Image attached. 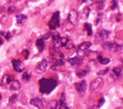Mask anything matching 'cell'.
Masks as SVG:
<instances>
[{"instance_id":"obj_24","label":"cell","mask_w":123,"mask_h":109,"mask_svg":"<svg viewBox=\"0 0 123 109\" xmlns=\"http://www.w3.org/2000/svg\"><path fill=\"white\" fill-rule=\"evenodd\" d=\"M22 81H29L30 80H31V74L29 73V72H24L23 74H22Z\"/></svg>"},{"instance_id":"obj_35","label":"cell","mask_w":123,"mask_h":109,"mask_svg":"<svg viewBox=\"0 0 123 109\" xmlns=\"http://www.w3.org/2000/svg\"><path fill=\"white\" fill-rule=\"evenodd\" d=\"M2 44H3V39H2V38L0 37V46H1Z\"/></svg>"},{"instance_id":"obj_27","label":"cell","mask_w":123,"mask_h":109,"mask_svg":"<svg viewBox=\"0 0 123 109\" xmlns=\"http://www.w3.org/2000/svg\"><path fill=\"white\" fill-rule=\"evenodd\" d=\"M16 98H17V95H16V94H13V95H12V96L10 97V98H9V104L13 103V102L16 100Z\"/></svg>"},{"instance_id":"obj_11","label":"cell","mask_w":123,"mask_h":109,"mask_svg":"<svg viewBox=\"0 0 123 109\" xmlns=\"http://www.w3.org/2000/svg\"><path fill=\"white\" fill-rule=\"evenodd\" d=\"M8 86H9L10 90H19L21 89V83L17 80H13L12 81H11Z\"/></svg>"},{"instance_id":"obj_30","label":"cell","mask_w":123,"mask_h":109,"mask_svg":"<svg viewBox=\"0 0 123 109\" xmlns=\"http://www.w3.org/2000/svg\"><path fill=\"white\" fill-rule=\"evenodd\" d=\"M104 103H105V98H104V97H102L101 99L98 101V106H97V107H101V106L104 105Z\"/></svg>"},{"instance_id":"obj_12","label":"cell","mask_w":123,"mask_h":109,"mask_svg":"<svg viewBox=\"0 0 123 109\" xmlns=\"http://www.w3.org/2000/svg\"><path fill=\"white\" fill-rule=\"evenodd\" d=\"M36 46H37V49L39 52H42L45 48V42H44V39L42 38H38L37 39V42H36Z\"/></svg>"},{"instance_id":"obj_21","label":"cell","mask_w":123,"mask_h":109,"mask_svg":"<svg viewBox=\"0 0 123 109\" xmlns=\"http://www.w3.org/2000/svg\"><path fill=\"white\" fill-rule=\"evenodd\" d=\"M26 19H27V17H26L24 14H20V15H17L16 21H17V23H18V24H22V23L26 21Z\"/></svg>"},{"instance_id":"obj_26","label":"cell","mask_w":123,"mask_h":109,"mask_svg":"<svg viewBox=\"0 0 123 109\" xmlns=\"http://www.w3.org/2000/svg\"><path fill=\"white\" fill-rule=\"evenodd\" d=\"M16 11H17V8H16L15 6H10V7H8L7 13H10V14H12V13H15Z\"/></svg>"},{"instance_id":"obj_22","label":"cell","mask_w":123,"mask_h":109,"mask_svg":"<svg viewBox=\"0 0 123 109\" xmlns=\"http://www.w3.org/2000/svg\"><path fill=\"white\" fill-rule=\"evenodd\" d=\"M97 60H98V62L100 63V64H109L110 63V60L108 59V58H104L102 56H97Z\"/></svg>"},{"instance_id":"obj_23","label":"cell","mask_w":123,"mask_h":109,"mask_svg":"<svg viewBox=\"0 0 123 109\" xmlns=\"http://www.w3.org/2000/svg\"><path fill=\"white\" fill-rule=\"evenodd\" d=\"M112 72H113L116 76H120V75L122 73V68H121V67H120V66L115 67V68H113V71H112Z\"/></svg>"},{"instance_id":"obj_7","label":"cell","mask_w":123,"mask_h":109,"mask_svg":"<svg viewBox=\"0 0 123 109\" xmlns=\"http://www.w3.org/2000/svg\"><path fill=\"white\" fill-rule=\"evenodd\" d=\"M14 80V76L13 75H10V74H6L2 79V82H1V85L2 86H8L9 83L11 81H12Z\"/></svg>"},{"instance_id":"obj_6","label":"cell","mask_w":123,"mask_h":109,"mask_svg":"<svg viewBox=\"0 0 123 109\" xmlns=\"http://www.w3.org/2000/svg\"><path fill=\"white\" fill-rule=\"evenodd\" d=\"M47 65H48L47 61L46 59H43L41 62H39L37 64V66H36V72H38V73H42V72H46Z\"/></svg>"},{"instance_id":"obj_25","label":"cell","mask_w":123,"mask_h":109,"mask_svg":"<svg viewBox=\"0 0 123 109\" xmlns=\"http://www.w3.org/2000/svg\"><path fill=\"white\" fill-rule=\"evenodd\" d=\"M103 16H104V13H99L98 15H97L96 20H95V24L98 25V24L101 23L102 21H103Z\"/></svg>"},{"instance_id":"obj_2","label":"cell","mask_w":123,"mask_h":109,"mask_svg":"<svg viewBox=\"0 0 123 109\" xmlns=\"http://www.w3.org/2000/svg\"><path fill=\"white\" fill-rule=\"evenodd\" d=\"M48 26L51 30H55L57 27L60 26V13L55 12L54 13L52 16V19L48 22Z\"/></svg>"},{"instance_id":"obj_3","label":"cell","mask_w":123,"mask_h":109,"mask_svg":"<svg viewBox=\"0 0 123 109\" xmlns=\"http://www.w3.org/2000/svg\"><path fill=\"white\" fill-rule=\"evenodd\" d=\"M104 85V81L103 79L98 77V78L95 79L93 81H91V83L89 85V91L90 92H95V91L100 90Z\"/></svg>"},{"instance_id":"obj_33","label":"cell","mask_w":123,"mask_h":109,"mask_svg":"<svg viewBox=\"0 0 123 109\" xmlns=\"http://www.w3.org/2000/svg\"><path fill=\"white\" fill-rule=\"evenodd\" d=\"M61 99H60V101L61 102H64V99H65V93H62L61 95Z\"/></svg>"},{"instance_id":"obj_36","label":"cell","mask_w":123,"mask_h":109,"mask_svg":"<svg viewBox=\"0 0 123 109\" xmlns=\"http://www.w3.org/2000/svg\"><path fill=\"white\" fill-rule=\"evenodd\" d=\"M86 0H79V2H81V3H85ZM80 3V4H81Z\"/></svg>"},{"instance_id":"obj_34","label":"cell","mask_w":123,"mask_h":109,"mask_svg":"<svg viewBox=\"0 0 123 109\" xmlns=\"http://www.w3.org/2000/svg\"><path fill=\"white\" fill-rule=\"evenodd\" d=\"M19 1H21V0H8V3L9 4H15V3H18Z\"/></svg>"},{"instance_id":"obj_31","label":"cell","mask_w":123,"mask_h":109,"mask_svg":"<svg viewBox=\"0 0 123 109\" xmlns=\"http://www.w3.org/2000/svg\"><path fill=\"white\" fill-rule=\"evenodd\" d=\"M118 7V3H117V1L116 0H113L112 1V6H111V9H115V8H117Z\"/></svg>"},{"instance_id":"obj_28","label":"cell","mask_w":123,"mask_h":109,"mask_svg":"<svg viewBox=\"0 0 123 109\" xmlns=\"http://www.w3.org/2000/svg\"><path fill=\"white\" fill-rule=\"evenodd\" d=\"M22 55L23 56V57H24V59H27V58L29 57V55H30V53H29V50L24 49L23 51H22Z\"/></svg>"},{"instance_id":"obj_19","label":"cell","mask_w":123,"mask_h":109,"mask_svg":"<svg viewBox=\"0 0 123 109\" xmlns=\"http://www.w3.org/2000/svg\"><path fill=\"white\" fill-rule=\"evenodd\" d=\"M84 28H85V30L86 31V32H87V35L88 36H91L93 33L92 31V25L89 24L88 22H86L85 24H84Z\"/></svg>"},{"instance_id":"obj_10","label":"cell","mask_w":123,"mask_h":109,"mask_svg":"<svg viewBox=\"0 0 123 109\" xmlns=\"http://www.w3.org/2000/svg\"><path fill=\"white\" fill-rule=\"evenodd\" d=\"M31 104L32 106H35L37 108H43L44 107V103L43 100L38 98V97H35L31 100Z\"/></svg>"},{"instance_id":"obj_9","label":"cell","mask_w":123,"mask_h":109,"mask_svg":"<svg viewBox=\"0 0 123 109\" xmlns=\"http://www.w3.org/2000/svg\"><path fill=\"white\" fill-rule=\"evenodd\" d=\"M82 58L80 56H75V57H72V58H70L69 59V63L71 64L72 66H79L82 64Z\"/></svg>"},{"instance_id":"obj_14","label":"cell","mask_w":123,"mask_h":109,"mask_svg":"<svg viewBox=\"0 0 123 109\" xmlns=\"http://www.w3.org/2000/svg\"><path fill=\"white\" fill-rule=\"evenodd\" d=\"M91 45H92L91 42H83V43H81L80 46L78 47V49L79 50H84V51H85V50L88 49V48L91 47Z\"/></svg>"},{"instance_id":"obj_8","label":"cell","mask_w":123,"mask_h":109,"mask_svg":"<svg viewBox=\"0 0 123 109\" xmlns=\"http://www.w3.org/2000/svg\"><path fill=\"white\" fill-rule=\"evenodd\" d=\"M75 88L76 90L80 93H83L84 91H86V82L85 81H82L79 82V83H75Z\"/></svg>"},{"instance_id":"obj_4","label":"cell","mask_w":123,"mask_h":109,"mask_svg":"<svg viewBox=\"0 0 123 109\" xmlns=\"http://www.w3.org/2000/svg\"><path fill=\"white\" fill-rule=\"evenodd\" d=\"M12 66H13V69L15 70V72H22L24 71L25 66L23 64V63L19 59H12Z\"/></svg>"},{"instance_id":"obj_1","label":"cell","mask_w":123,"mask_h":109,"mask_svg":"<svg viewBox=\"0 0 123 109\" xmlns=\"http://www.w3.org/2000/svg\"><path fill=\"white\" fill-rule=\"evenodd\" d=\"M56 85H57V81L55 80L43 78L39 81V90L41 93L48 94L54 90V89L56 87Z\"/></svg>"},{"instance_id":"obj_16","label":"cell","mask_w":123,"mask_h":109,"mask_svg":"<svg viewBox=\"0 0 123 109\" xmlns=\"http://www.w3.org/2000/svg\"><path fill=\"white\" fill-rule=\"evenodd\" d=\"M88 69H83V70H79V71H77V76L79 77V78H83V77H85L87 73H88Z\"/></svg>"},{"instance_id":"obj_37","label":"cell","mask_w":123,"mask_h":109,"mask_svg":"<svg viewBox=\"0 0 123 109\" xmlns=\"http://www.w3.org/2000/svg\"><path fill=\"white\" fill-rule=\"evenodd\" d=\"M1 97H2V96H1V94H0V99H1Z\"/></svg>"},{"instance_id":"obj_18","label":"cell","mask_w":123,"mask_h":109,"mask_svg":"<svg viewBox=\"0 0 123 109\" xmlns=\"http://www.w3.org/2000/svg\"><path fill=\"white\" fill-rule=\"evenodd\" d=\"M90 13V8L88 7V6H86V7H85L82 11H81V16L83 17V18H87L88 17V15H89Z\"/></svg>"},{"instance_id":"obj_17","label":"cell","mask_w":123,"mask_h":109,"mask_svg":"<svg viewBox=\"0 0 123 109\" xmlns=\"http://www.w3.org/2000/svg\"><path fill=\"white\" fill-rule=\"evenodd\" d=\"M62 47H64V48H66V49H72V48L74 47V44L70 38H68L67 41L65 42L64 45H63Z\"/></svg>"},{"instance_id":"obj_13","label":"cell","mask_w":123,"mask_h":109,"mask_svg":"<svg viewBox=\"0 0 123 109\" xmlns=\"http://www.w3.org/2000/svg\"><path fill=\"white\" fill-rule=\"evenodd\" d=\"M98 35L102 39H107L110 36V31H106V30H102L98 32Z\"/></svg>"},{"instance_id":"obj_32","label":"cell","mask_w":123,"mask_h":109,"mask_svg":"<svg viewBox=\"0 0 123 109\" xmlns=\"http://www.w3.org/2000/svg\"><path fill=\"white\" fill-rule=\"evenodd\" d=\"M108 71H109V69H105V70H104V71H102V72H99L98 74L99 75H104V74H106L108 72Z\"/></svg>"},{"instance_id":"obj_5","label":"cell","mask_w":123,"mask_h":109,"mask_svg":"<svg viewBox=\"0 0 123 109\" xmlns=\"http://www.w3.org/2000/svg\"><path fill=\"white\" fill-rule=\"evenodd\" d=\"M68 21L71 24H76L79 21V13L76 10H71V12L68 14Z\"/></svg>"},{"instance_id":"obj_15","label":"cell","mask_w":123,"mask_h":109,"mask_svg":"<svg viewBox=\"0 0 123 109\" xmlns=\"http://www.w3.org/2000/svg\"><path fill=\"white\" fill-rule=\"evenodd\" d=\"M103 47L105 49L112 50L115 47V43H113V42H105V43L103 44Z\"/></svg>"},{"instance_id":"obj_20","label":"cell","mask_w":123,"mask_h":109,"mask_svg":"<svg viewBox=\"0 0 123 109\" xmlns=\"http://www.w3.org/2000/svg\"><path fill=\"white\" fill-rule=\"evenodd\" d=\"M57 106H58V102L55 101V100H52V101H50L49 103L47 104V108L49 109H56L57 108Z\"/></svg>"},{"instance_id":"obj_29","label":"cell","mask_w":123,"mask_h":109,"mask_svg":"<svg viewBox=\"0 0 123 109\" xmlns=\"http://www.w3.org/2000/svg\"><path fill=\"white\" fill-rule=\"evenodd\" d=\"M1 33H2V34H4V35H5V37H6V40H9L10 38H12V34H11V33H10V32H6V33H5V32H3V31H2V32H1Z\"/></svg>"}]
</instances>
